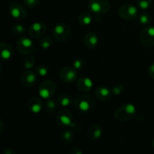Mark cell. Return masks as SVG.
Listing matches in <instances>:
<instances>
[{
  "label": "cell",
  "instance_id": "1",
  "mask_svg": "<svg viewBox=\"0 0 154 154\" xmlns=\"http://www.w3.org/2000/svg\"><path fill=\"white\" fill-rule=\"evenodd\" d=\"M95 102L93 98L90 95L85 94L78 96L74 102L75 110L83 114L90 112L93 108Z\"/></svg>",
  "mask_w": 154,
  "mask_h": 154
},
{
  "label": "cell",
  "instance_id": "2",
  "mask_svg": "<svg viewBox=\"0 0 154 154\" xmlns=\"http://www.w3.org/2000/svg\"><path fill=\"white\" fill-rule=\"evenodd\" d=\"M135 113L136 108L133 104H124L116 110L114 113V118L118 122L127 121L135 116Z\"/></svg>",
  "mask_w": 154,
  "mask_h": 154
},
{
  "label": "cell",
  "instance_id": "3",
  "mask_svg": "<svg viewBox=\"0 0 154 154\" xmlns=\"http://www.w3.org/2000/svg\"><path fill=\"white\" fill-rule=\"evenodd\" d=\"M88 8L94 14L102 15L109 11L111 5L108 0H90Z\"/></svg>",
  "mask_w": 154,
  "mask_h": 154
},
{
  "label": "cell",
  "instance_id": "4",
  "mask_svg": "<svg viewBox=\"0 0 154 154\" xmlns=\"http://www.w3.org/2000/svg\"><path fill=\"white\" fill-rule=\"evenodd\" d=\"M71 29L66 23H60L56 26L53 29V37L56 41L65 42L69 39L71 36Z\"/></svg>",
  "mask_w": 154,
  "mask_h": 154
},
{
  "label": "cell",
  "instance_id": "5",
  "mask_svg": "<svg viewBox=\"0 0 154 154\" xmlns=\"http://www.w3.org/2000/svg\"><path fill=\"white\" fill-rule=\"evenodd\" d=\"M57 91L56 84L51 80H45L39 85L38 94L43 99H51Z\"/></svg>",
  "mask_w": 154,
  "mask_h": 154
},
{
  "label": "cell",
  "instance_id": "6",
  "mask_svg": "<svg viewBox=\"0 0 154 154\" xmlns=\"http://www.w3.org/2000/svg\"><path fill=\"white\" fill-rule=\"evenodd\" d=\"M118 14L122 19L126 20H132L138 17V8L130 3L123 4L119 8Z\"/></svg>",
  "mask_w": 154,
  "mask_h": 154
},
{
  "label": "cell",
  "instance_id": "7",
  "mask_svg": "<svg viewBox=\"0 0 154 154\" xmlns=\"http://www.w3.org/2000/svg\"><path fill=\"white\" fill-rule=\"evenodd\" d=\"M17 49L20 54L23 55H28L34 51L35 45L31 39L23 36L17 41Z\"/></svg>",
  "mask_w": 154,
  "mask_h": 154
},
{
  "label": "cell",
  "instance_id": "8",
  "mask_svg": "<svg viewBox=\"0 0 154 154\" xmlns=\"http://www.w3.org/2000/svg\"><path fill=\"white\" fill-rule=\"evenodd\" d=\"M60 78L62 81L66 84H70V83L74 82L76 81L78 78V71L73 67L70 66H65L62 68L61 70L60 71Z\"/></svg>",
  "mask_w": 154,
  "mask_h": 154
},
{
  "label": "cell",
  "instance_id": "9",
  "mask_svg": "<svg viewBox=\"0 0 154 154\" xmlns=\"http://www.w3.org/2000/svg\"><path fill=\"white\" fill-rule=\"evenodd\" d=\"M9 14L14 19L22 20L27 16V9L19 2H12L9 6Z\"/></svg>",
  "mask_w": 154,
  "mask_h": 154
},
{
  "label": "cell",
  "instance_id": "10",
  "mask_svg": "<svg viewBox=\"0 0 154 154\" xmlns=\"http://www.w3.org/2000/svg\"><path fill=\"white\" fill-rule=\"evenodd\" d=\"M47 31V27L42 22H35L28 28V33L32 38H39L45 35Z\"/></svg>",
  "mask_w": 154,
  "mask_h": 154
},
{
  "label": "cell",
  "instance_id": "11",
  "mask_svg": "<svg viewBox=\"0 0 154 154\" xmlns=\"http://www.w3.org/2000/svg\"><path fill=\"white\" fill-rule=\"evenodd\" d=\"M141 42L146 48L154 46V26L144 28L141 33Z\"/></svg>",
  "mask_w": 154,
  "mask_h": 154
},
{
  "label": "cell",
  "instance_id": "12",
  "mask_svg": "<svg viewBox=\"0 0 154 154\" xmlns=\"http://www.w3.org/2000/svg\"><path fill=\"white\" fill-rule=\"evenodd\" d=\"M72 112L69 110L63 109L59 111L56 116V121L57 124L60 125V126L66 127V126H70L72 123Z\"/></svg>",
  "mask_w": 154,
  "mask_h": 154
},
{
  "label": "cell",
  "instance_id": "13",
  "mask_svg": "<svg viewBox=\"0 0 154 154\" xmlns=\"http://www.w3.org/2000/svg\"><path fill=\"white\" fill-rule=\"evenodd\" d=\"M21 82L25 87H32L35 85L38 81V75L36 72L31 70H26L21 75Z\"/></svg>",
  "mask_w": 154,
  "mask_h": 154
},
{
  "label": "cell",
  "instance_id": "14",
  "mask_svg": "<svg viewBox=\"0 0 154 154\" xmlns=\"http://www.w3.org/2000/svg\"><path fill=\"white\" fill-rule=\"evenodd\" d=\"M44 107L42 99L38 97H32L27 102V108L32 114H39Z\"/></svg>",
  "mask_w": 154,
  "mask_h": 154
},
{
  "label": "cell",
  "instance_id": "15",
  "mask_svg": "<svg viewBox=\"0 0 154 154\" xmlns=\"http://www.w3.org/2000/svg\"><path fill=\"white\" fill-rule=\"evenodd\" d=\"M14 54L12 47L5 42H0V62L9 60Z\"/></svg>",
  "mask_w": 154,
  "mask_h": 154
},
{
  "label": "cell",
  "instance_id": "16",
  "mask_svg": "<svg viewBox=\"0 0 154 154\" xmlns=\"http://www.w3.org/2000/svg\"><path fill=\"white\" fill-rule=\"evenodd\" d=\"M96 98L102 102H108L111 99L112 92L105 87H98L95 90Z\"/></svg>",
  "mask_w": 154,
  "mask_h": 154
},
{
  "label": "cell",
  "instance_id": "17",
  "mask_svg": "<svg viewBox=\"0 0 154 154\" xmlns=\"http://www.w3.org/2000/svg\"><path fill=\"white\" fill-rule=\"evenodd\" d=\"M77 86L80 91L83 93H88L93 88V83L90 78L87 77H81L78 79Z\"/></svg>",
  "mask_w": 154,
  "mask_h": 154
},
{
  "label": "cell",
  "instance_id": "18",
  "mask_svg": "<svg viewBox=\"0 0 154 154\" xmlns=\"http://www.w3.org/2000/svg\"><path fill=\"white\" fill-rule=\"evenodd\" d=\"M102 133H103V128L101 125L95 124L88 131V138L90 141H97L102 137Z\"/></svg>",
  "mask_w": 154,
  "mask_h": 154
},
{
  "label": "cell",
  "instance_id": "19",
  "mask_svg": "<svg viewBox=\"0 0 154 154\" xmlns=\"http://www.w3.org/2000/svg\"><path fill=\"white\" fill-rule=\"evenodd\" d=\"M84 43L87 48L93 49L96 48L99 43L98 35L94 32H88L85 35L84 38Z\"/></svg>",
  "mask_w": 154,
  "mask_h": 154
},
{
  "label": "cell",
  "instance_id": "20",
  "mask_svg": "<svg viewBox=\"0 0 154 154\" xmlns=\"http://www.w3.org/2000/svg\"><path fill=\"white\" fill-rule=\"evenodd\" d=\"M57 105L62 108H67L72 103V98L68 94H62L57 98Z\"/></svg>",
  "mask_w": 154,
  "mask_h": 154
},
{
  "label": "cell",
  "instance_id": "21",
  "mask_svg": "<svg viewBox=\"0 0 154 154\" xmlns=\"http://www.w3.org/2000/svg\"><path fill=\"white\" fill-rule=\"evenodd\" d=\"M93 18L92 14L87 13V12L81 13L78 17V23L83 26H88L91 24L92 22H93Z\"/></svg>",
  "mask_w": 154,
  "mask_h": 154
},
{
  "label": "cell",
  "instance_id": "22",
  "mask_svg": "<svg viewBox=\"0 0 154 154\" xmlns=\"http://www.w3.org/2000/svg\"><path fill=\"white\" fill-rule=\"evenodd\" d=\"M74 138L73 132L70 129H66L62 134V141L64 144H69L72 142Z\"/></svg>",
  "mask_w": 154,
  "mask_h": 154
},
{
  "label": "cell",
  "instance_id": "23",
  "mask_svg": "<svg viewBox=\"0 0 154 154\" xmlns=\"http://www.w3.org/2000/svg\"><path fill=\"white\" fill-rule=\"evenodd\" d=\"M36 62V59L34 56H28L23 60V66L26 70H31L35 66Z\"/></svg>",
  "mask_w": 154,
  "mask_h": 154
},
{
  "label": "cell",
  "instance_id": "24",
  "mask_svg": "<svg viewBox=\"0 0 154 154\" xmlns=\"http://www.w3.org/2000/svg\"><path fill=\"white\" fill-rule=\"evenodd\" d=\"M57 102L54 101L51 99H47L46 102H45V111L48 114H51L54 111H55L56 108H57Z\"/></svg>",
  "mask_w": 154,
  "mask_h": 154
},
{
  "label": "cell",
  "instance_id": "25",
  "mask_svg": "<svg viewBox=\"0 0 154 154\" xmlns=\"http://www.w3.org/2000/svg\"><path fill=\"white\" fill-rule=\"evenodd\" d=\"M53 41H54V38L52 37H51V36H45V37L42 38L41 39L39 44H40V46L43 49H48L52 45Z\"/></svg>",
  "mask_w": 154,
  "mask_h": 154
},
{
  "label": "cell",
  "instance_id": "26",
  "mask_svg": "<svg viewBox=\"0 0 154 154\" xmlns=\"http://www.w3.org/2000/svg\"><path fill=\"white\" fill-rule=\"evenodd\" d=\"M140 23L142 25H148L151 23L152 17L150 14L148 13H143L138 17Z\"/></svg>",
  "mask_w": 154,
  "mask_h": 154
},
{
  "label": "cell",
  "instance_id": "27",
  "mask_svg": "<svg viewBox=\"0 0 154 154\" xmlns=\"http://www.w3.org/2000/svg\"><path fill=\"white\" fill-rule=\"evenodd\" d=\"M136 4L141 10H147L151 6L152 0H136Z\"/></svg>",
  "mask_w": 154,
  "mask_h": 154
},
{
  "label": "cell",
  "instance_id": "28",
  "mask_svg": "<svg viewBox=\"0 0 154 154\" xmlns=\"http://www.w3.org/2000/svg\"><path fill=\"white\" fill-rule=\"evenodd\" d=\"M11 32L15 35H21L25 33L26 29L24 26L21 25V24H16L12 27Z\"/></svg>",
  "mask_w": 154,
  "mask_h": 154
},
{
  "label": "cell",
  "instance_id": "29",
  "mask_svg": "<svg viewBox=\"0 0 154 154\" xmlns=\"http://www.w3.org/2000/svg\"><path fill=\"white\" fill-rule=\"evenodd\" d=\"M38 76L45 77L48 74V68L45 65H39L35 70Z\"/></svg>",
  "mask_w": 154,
  "mask_h": 154
},
{
  "label": "cell",
  "instance_id": "30",
  "mask_svg": "<svg viewBox=\"0 0 154 154\" xmlns=\"http://www.w3.org/2000/svg\"><path fill=\"white\" fill-rule=\"evenodd\" d=\"M111 92L114 96H120L124 92V86L121 84H115V85L113 86Z\"/></svg>",
  "mask_w": 154,
  "mask_h": 154
},
{
  "label": "cell",
  "instance_id": "31",
  "mask_svg": "<svg viewBox=\"0 0 154 154\" xmlns=\"http://www.w3.org/2000/svg\"><path fill=\"white\" fill-rule=\"evenodd\" d=\"M84 66H85V61L83 59H77L73 63V68H75L77 71L84 69Z\"/></svg>",
  "mask_w": 154,
  "mask_h": 154
},
{
  "label": "cell",
  "instance_id": "32",
  "mask_svg": "<svg viewBox=\"0 0 154 154\" xmlns=\"http://www.w3.org/2000/svg\"><path fill=\"white\" fill-rule=\"evenodd\" d=\"M23 2L25 5L29 8H34L38 5L39 2V0H23Z\"/></svg>",
  "mask_w": 154,
  "mask_h": 154
},
{
  "label": "cell",
  "instance_id": "33",
  "mask_svg": "<svg viewBox=\"0 0 154 154\" xmlns=\"http://www.w3.org/2000/svg\"><path fill=\"white\" fill-rule=\"evenodd\" d=\"M69 153L72 154H82L83 151L81 150V149L80 148V147H74L69 150Z\"/></svg>",
  "mask_w": 154,
  "mask_h": 154
},
{
  "label": "cell",
  "instance_id": "34",
  "mask_svg": "<svg viewBox=\"0 0 154 154\" xmlns=\"http://www.w3.org/2000/svg\"><path fill=\"white\" fill-rule=\"evenodd\" d=\"M148 74L152 79H154V63L150 64L148 68Z\"/></svg>",
  "mask_w": 154,
  "mask_h": 154
},
{
  "label": "cell",
  "instance_id": "35",
  "mask_svg": "<svg viewBox=\"0 0 154 154\" xmlns=\"http://www.w3.org/2000/svg\"><path fill=\"white\" fill-rule=\"evenodd\" d=\"M70 126L74 129V130H76V131L81 130V126H80V124H78V123H75L72 122V123L71 124Z\"/></svg>",
  "mask_w": 154,
  "mask_h": 154
},
{
  "label": "cell",
  "instance_id": "36",
  "mask_svg": "<svg viewBox=\"0 0 154 154\" xmlns=\"http://www.w3.org/2000/svg\"><path fill=\"white\" fill-rule=\"evenodd\" d=\"M3 154H15L16 152L11 148H5L2 150Z\"/></svg>",
  "mask_w": 154,
  "mask_h": 154
},
{
  "label": "cell",
  "instance_id": "37",
  "mask_svg": "<svg viewBox=\"0 0 154 154\" xmlns=\"http://www.w3.org/2000/svg\"><path fill=\"white\" fill-rule=\"evenodd\" d=\"M5 129V124H4V121L0 118V135L3 133Z\"/></svg>",
  "mask_w": 154,
  "mask_h": 154
},
{
  "label": "cell",
  "instance_id": "38",
  "mask_svg": "<svg viewBox=\"0 0 154 154\" xmlns=\"http://www.w3.org/2000/svg\"><path fill=\"white\" fill-rule=\"evenodd\" d=\"M2 72V66L1 64H0V75H1Z\"/></svg>",
  "mask_w": 154,
  "mask_h": 154
},
{
  "label": "cell",
  "instance_id": "39",
  "mask_svg": "<svg viewBox=\"0 0 154 154\" xmlns=\"http://www.w3.org/2000/svg\"><path fill=\"white\" fill-rule=\"evenodd\" d=\"M152 144H153V149H154V138H153V143H152Z\"/></svg>",
  "mask_w": 154,
  "mask_h": 154
}]
</instances>
